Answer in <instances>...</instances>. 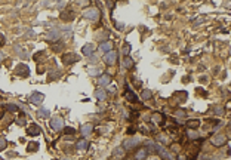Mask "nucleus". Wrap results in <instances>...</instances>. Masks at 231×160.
<instances>
[{
    "mask_svg": "<svg viewBox=\"0 0 231 160\" xmlns=\"http://www.w3.org/2000/svg\"><path fill=\"white\" fill-rule=\"evenodd\" d=\"M79 59H80L79 55H76V53H71V52H67V53H64V55H62V64H65V65L74 64L76 61H79Z\"/></svg>",
    "mask_w": 231,
    "mask_h": 160,
    "instance_id": "f257e3e1",
    "label": "nucleus"
},
{
    "mask_svg": "<svg viewBox=\"0 0 231 160\" xmlns=\"http://www.w3.org/2000/svg\"><path fill=\"white\" fill-rule=\"evenodd\" d=\"M15 76H19V77H28L30 70H28V67H27V64H19L17 68H15Z\"/></svg>",
    "mask_w": 231,
    "mask_h": 160,
    "instance_id": "f03ea898",
    "label": "nucleus"
},
{
    "mask_svg": "<svg viewBox=\"0 0 231 160\" xmlns=\"http://www.w3.org/2000/svg\"><path fill=\"white\" fill-rule=\"evenodd\" d=\"M83 17L86 19H90V21H98L99 19V11L98 9H88V11L83 12Z\"/></svg>",
    "mask_w": 231,
    "mask_h": 160,
    "instance_id": "7ed1b4c3",
    "label": "nucleus"
},
{
    "mask_svg": "<svg viewBox=\"0 0 231 160\" xmlns=\"http://www.w3.org/2000/svg\"><path fill=\"white\" fill-rule=\"evenodd\" d=\"M227 141L225 135H222V133H216V135H213V137L210 138V142L213 144V145H216V147H221V145H224Z\"/></svg>",
    "mask_w": 231,
    "mask_h": 160,
    "instance_id": "20e7f679",
    "label": "nucleus"
},
{
    "mask_svg": "<svg viewBox=\"0 0 231 160\" xmlns=\"http://www.w3.org/2000/svg\"><path fill=\"white\" fill-rule=\"evenodd\" d=\"M43 99H45V97H43V93H39V92H34V93H31L28 98V101L31 104H36V105H39V104L43 102Z\"/></svg>",
    "mask_w": 231,
    "mask_h": 160,
    "instance_id": "39448f33",
    "label": "nucleus"
},
{
    "mask_svg": "<svg viewBox=\"0 0 231 160\" xmlns=\"http://www.w3.org/2000/svg\"><path fill=\"white\" fill-rule=\"evenodd\" d=\"M138 144H139V139H138V138H129V139H126L123 142V147L126 150H135Z\"/></svg>",
    "mask_w": 231,
    "mask_h": 160,
    "instance_id": "423d86ee",
    "label": "nucleus"
},
{
    "mask_svg": "<svg viewBox=\"0 0 231 160\" xmlns=\"http://www.w3.org/2000/svg\"><path fill=\"white\" fill-rule=\"evenodd\" d=\"M62 123H64V120L61 119V117H52L51 119V128L53 129V131H59V129H62Z\"/></svg>",
    "mask_w": 231,
    "mask_h": 160,
    "instance_id": "0eeeda50",
    "label": "nucleus"
},
{
    "mask_svg": "<svg viewBox=\"0 0 231 160\" xmlns=\"http://www.w3.org/2000/svg\"><path fill=\"white\" fill-rule=\"evenodd\" d=\"M116 59H117V53L113 51L107 52V53L104 55V61H105V64H108V65H113V64L116 62Z\"/></svg>",
    "mask_w": 231,
    "mask_h": 160,
    "instance_id": "6e6552de",
    "label": "nucleus"
},
{
    "mask_svg": "<svg viewBox=\"0 0 231 160\" xmlns=\"http://www.w3.org/2000/svg\"><path fill=\"white\" fill-rule=\"evenodd\" d=\"M59 37H61V31L59 30H57V28H53V30H51L49 33H48V42H57V40H59Z\"/></svg>",
    "mask_w": 231,
    "mask_h": 160,
    "instance_id": "1a4fd4ad",
    "label": "nucleus"
},
{
    "mask_svg": "<svg viewBox=\"0 0 231 160\" xmlns=\"http://www.w3.org/2000/svg\"><path fill=\"white\" fill-rule=\"evenodd\" d=\"M157 153L162 159H166V160H172V156H170L169 150H166V147H162V145H157Z\"/></svg>",
    "mask_w": 231,
    "mask_h": 160,
    "instance_id": "9d476101",
    "label": "nucleus"
},
{
    "mask_svg": "<svg viewBox=\"0 0 231 160\" xmlns=\"http://www.w3.org/2000/svg\"><path fill=\"white\" fill-rule=\"evenodd\" d=\"M40 133H42V129H40L39 125H34L33 123V125L27 129V135H28V137H37V135H40Z\"/></svg>",
    "mask_w": 231,
    "mask_h": 160,
    "instance_id": "9b49d317",
    "label": "nucleus"
},
{
    "mask_svg": "<svg viewBox=\"0 0 231 160\" xmlns=\"http://www.w3.org/2000/svg\"><path fill=\"white\" fill-rule=\"evenodd\" d=\"M124 98H126V99H128L129 102H139V98L136 97L135 93H133V92L130 91V89H129V88H128V86H126V92H124Z\"/></svg>",
    "mask_w": 231,
    "mask_h": 160,
    "instance_id": "f8f14e48",
    "label": "nucleus"
},
{
    "mask_svg": "<svg viewBox=\"0 0 231 160\" xmlns=\"http://www.w3.org/2000/svg\"><path fill=\"white\" fill-rule=\"evenodd\" d=\"M111 76L107 74V73H104V74H101V77L98 79V85L99 86H108L110 85V82H111Z\"/></svg>",
    "mask_w": 231,
    "mask_h": 160,
    "instance_id": "ddd939ff",
    "label": "nucleus"
},
{
    "mask_svg": "<svg viewBox=\"0 0 231 160\" xmlns=\"http://www.w3.org/2000/svg\"><path fill=\"white\" fill-rule=\"evenodd\" d=\"M61 19L62 21H73L74 19V11L73 9H67V11H64L61 13Z\"/></svg>",
    "mask_w": 231,
    "mask_h": 160,
    "instance_id": "4468645a",
    "label": "nucleus"
},
{
    "mask_svg": "<svg viewBox=\"0 0 231 160\" xmlns=\"http://www.w3.org/2000/svg\"><path fill=\"white\" fill-rule=\"evenodd\" d=\"M144 148L147 150V153H151V154H154V153H157V144L153 142V141H145Z\"/></svg>",
    "mask_w": 231,
    "mask_h": 160,
    "instance_id": "2eb2a0df",
    "label": "nucleus"
},
{
    "mask_svg": "<svg viewBox=\"0 0 231 160\" xmlns=\"http://www.w3.org/2000/svg\"><path fill=\"white\" fill-rule=\"evenodd\" d=\"M151 122L154 123V125H160L163 126L164 125V116L160 114V113H156V114L151 116Z\"/></svg>",
    "mask_w": 231,
    "mask_h": 160,
    "instance_id": "dca6fc26",
    "label": "nucleus"
},
{
    "mask_svg": "<svg viewBox=\"0 0 231 160\" xmlns=\"http://www.w3.org/2000/svg\"><path fill=\"white\" fill-rule=\"evenodd\" d=\"M92 131H93V126L90 125V123H86V125L82 126V129H80V132H82V135L83 137H88V135H90L92 133Z\"/></svg>",
    "mask_w": 231,
    "mask_h": 160,
    "instance_id": "f3484780",
    "label": "nucleus"
},
{
    "mask_svg": "<svg viewBox=\"0 0 231 160\" xmlns=\"http://www.w3.org/2000/svg\"><path fill=\"white\" fill-rule=\"evenodd\" d=\"M93 51H95V46L90 45V43H88L86 46H83V49H82V52L85 53L86 57H90V55L93 53Z\"/></svg>",
    "mask_w": 231,
    "mask_h": 160,
    "instance_id": "a211bd4d",
    "label": "nucleus"
},
{
    "mask_svg": "<svg viewBox=\"0 0 231 160\" xmlns=\"http://www.w3.org/2000/svg\"><path fill=\"white\" fill-rule=\"evenodd\" d=\"M147 156H148V153H147V150L142 147V148H139V150H138V151L135 153V159H136V160H144Z\"/></svg>",
    "mask_w": 231,
    "mask_h": 160,
    "instance_id": "6ab92c4d",
    "label": "nucleus"
},
{
    "mask_svg": "<svg viewBox=\"0 0 231 160\" xmlns=\"http://www.w3.org/2000/svg\"><path fill=\"white\" fill-rule=\"evenodd\" d=\"M99 49H101L102 52H110V51H113V43L108 40V42H104V43H101V46H99Z\"/></svg>",
    "mask_w": 231,
    "mask_h": 160,
    "instance_id": "aec40b11",
    "label": "nucleus"
},
{
    "mask_svg": "<svg viewBox=\"0 0 231 160\" xmlns=\"http://www.w3.org/2000/svg\"><path fill=\"white\" fill-rule=\"evenodd\" d=\"M122 64H123L124 68L129 70V68H132V67H133V64H135V62H133V59H132L130 57H126V58H124V61Z\"/></svg>",
    "mask_w": 231,
    "mask_h": 160,
    "instance_id": "412c9836",
    "label": "nucleus"
},
{
    "mask_svg": "<svg viewBox=\"0 0 231 160\" xmlns=\"http://www.w3.org/2000/svg\"><path fill=\"white\" fill-rule=\"evenodd\" d=\"M95 97H96V99H99V101H104V99L107 98V92L102 91V89H98V91L95 92Z\"/></svg>",
    "mask_w": 231,
    "mask_h": 160,
    "instance_id": "4be33fe9",
    "label": "nucleus"
},
{
    "mask_svg": "<svg viewBox=\"0 0 231 160\" xmlns=\"http://www.w3.org/2000/svg\"><path fill=\"white\" fill-rule=\"evenodd\" d=\"M64 133H65V137L67 138H73L74 135H76V129H73V128H64Z\"/></svg>",
    "mask_w": 231,
    "mask_h": 160,
    "instance_id": "5701e85b",
    "label": "nucleus"
},
{
    "mask_svg": "<svg viewBox=\"0 0 231 160\" xmlns=\"http://www.w3.org/2000/svg\"><path fill=\"white\" fill-rule=\"evenodd\" d=\"M89 147V142L86 141V138H83V139H80L79 142H77V148H80V150H86Z\"/></svg>",
    "mask_w": 231,
    "mask_h": 160,
    "instance_id": "b1692460",
    "label": "nucleus"
},
{
    "mask_svg": "<svg viewBox=\"0 0 231 160\" xmlns=\"http://www.w3.org/2000/svg\"><path fill=\"white\" fill-rule=\"evenodd\" d=\"M187 126H188L190 129H196V128H198V126H200V120H197V119L190 120V122L187 123Z\"/></svg>",
    "mask_w": 231,
    "mask_h": 160,
    "instance_id": "393cba45",
    "label": "nucleus"
},
{
    "mask_svg": "<svg viewBox=\"0 0 231 160\" xmlns=\"http://www.w3.org/2000/svg\"><path fill=\"white\" fill-rule=\"evenodd\" d=\"M37 114H39L40 117L46 119V117H49V116H51V111H49V110H46V108H40L39 111H37Z\"/></svg>",
    "mask_w": 231,
    "mask_h": 160,
    "instance_id": "a878e982",
    "label": "nucleus"
},
{
    "mask_svg": "<svg viewBox=\"0 0 231 160\" xmlns=\"http://www.w3.org/2000/svg\"><path fill=\"white\" fill-rule=\"evenodd\" d=\"M37 150H39V144L37 142H30L28 145H27V151H30V153L37 151Z\"/></svg>",
    "mask_w": 231,
    "mask_h": 160,
    "instance_id": "bb28decb",
    "label": "nucleus"
},
{
    "mask_svg": "<svg viewBox=\"0 0 231 160\" xmlns=\"http://www.w3.org/2000/svg\"><path fill=\"white\" fill-rule=\"evenodd\" d=\"M17 123H18L19 126L25 125V123H27V116L24 114V113H21V116H19V117L17 119Z\"/></svg>",
    "mask_w": 231,
    "mask_h": 160,
    "instance_id": "cd10ccee",
    "label": "nucleus"
},
{
    "mask_svg": "<svg viewBox=\"0 0 231 160\" xmlns=\"http://www.w3.org/2000/svg\"><path fill=\"white\" fill-rule=\"evenodd\" d=\"M130 49H132V46H130L129 43H124L123 49H122V52H123V55H124V57H129V52H130Z\"/></svg>",
    "mask_w": 231,
    "mask_h": 160,
    "instance_id": "c85d7f7f",
    "label": "nucleus"
},
{
    "mask_svg": "<svg viewBox=\"0 0 231 160\" xmlns=\"http://www.w3.org/2000/svg\"><path fill=\"white\" fill-rule=\"evenodd\" d=\"M5 110L11 111V113H17V111H18V105H15V104H8V105L5 107Z\"/></svg>",
    "mask_w": 231,
    "mask_h": 160,
    "instance_id": "c756f323",
    "label": "nucleus"
},
{
    "mask_svg": "<svg viewBox=\"0 0 231 160\" xmlns=\"http://www.w3.org/2000/svg\"><path fill=\"white\" fill-rule=\"evenodd\" d=\"M187 133H188V138H190V139H197V138H198V133L196 131L188 129V132H187Z\"/></svg>",
    "mask_w": 231,
    "mask_h": 160,
    "instance_id": "7c9ffc66",
    "label": "nucleus"
},
{
    "mask_svg": "<svg viewBox=\"0 0 231 160\" xmlns=\"http://www.w3.org/2000/svg\"><path fill=\"white\" fill-rule=\"evenodd\" d=\"M151 91H148V89H145V91H142V99H150V98H151Z\"/></svg>",
    "mask_w": 231,
    "mask_h": 160,
    "instance_id": "2f4dec72",
    "label": "nucleus"
},
{
    "mask_svg": "<svg viewBox=\"0 0 231 160\" xmlns=\"http://www.w3.org/2000/svg\"><path fill=\"white\" fill-rule=\"evenodd\" d=\"M6 145H8L6 139H5L3 137H0V151H2V150H5V148H6Z\"/></svg>",
    "mask_w": 231,
    "mask_h": 160,
    "instance_id": "473e14b6",
    "label": "nucleus"
},
{
    "mask_svg": "<svg viewBox=\"0 0 231 160\" xmlns=\"http://www.w3.org/2000/svg\"><path fill=\"white\" fill-rule=\"evenodd\" d=\"M43 57H45V53H43V52H40V53H36V55H34V59H36V61H39V59H42Z\"/></svg>",
    "mask_w": 231,
    "mask_h": 160,
    "instance_id": "72a5a7b5",
    "label": "nucleus"
},
{
    "mask_svg": "<svg viewBox=\"0 0 231 160\" xmlns=\"http://www.w3.org/2000/svg\"><path fill=\"white\" fill-rule=\"evenodd\" d=\"M123 153H124V150L122 148V147H118V148L114 150V154H122V156H123Z\"/></svg>",
    "mask_w": 231,
    "mask_h": 160,
    "instance_id": "f704fd0d",
    "label": "nucleus"
},
{
    "mask_svg": "<svg viewBox=\"0 0 231 160\" xmlns=\"http://www.w3.org/2000/svg\"><path fill=\"white\" fill-rule=\"evenodd\" d=\"M64 43H59V45H53V51H61Z\"/></svg>",
    "mask_w": 231,
    "mask_h": 160,
    "instance_id": "c9c22d12",
    "label": "nucleus"
},
{
    "mask_svg": "<svg viewBox=\"0 0 231 160\" xmlns=\"http://www.w3.org/2000/svg\"><path fill=\"white\" fill-rule=\"evenodd\" d=\"M6 43V39H5V36L3 34H0V46H3Z\"/></svg>",
    "mask_w": 231,
    "mask_h": 160,
    "instance_id": "e433bc0d",
    "label": "nucleus"
},
{
    "mask_svg": "<svg viewBox=\"0 0 231 160\" xmlns=\"http://www.w3.org/2000/svg\"><path fill=\"white\" fill-rule=\"evenodd\" d=\"M135 128H129V129H128V133H129V135H132V133H135Z\"/></svg>",
    "mask_w": 231,
    "mask_h": 160,
    "instance_id": "4c0bfd02",
    "label": "nucleus"
},
{
    "mask_svg": "<svg viewBox=\"0 0 231 160\" xmlns=\"http://www.w3.org/2000/svg\"><path fill=\"white\" fill-rule=\"evenodd\" d=\"M65 5H67V2H59V3H58V8H59V9H61V8H65Z\"/></svg>",
    "mask_w": 231,
    "mask_h": 160,
    "instance_id": "58836bf2",
    "label": "nucleus"
},
{
    "mask_svg": "<svg viewBox=\"0 0 231 160\" xmlns=\"http://www.w3.org/2000/svg\"><path fill=\"white\" fill-rule=\"evenodd\" d=\"M43 71H45V67H42V65L37 67V73H43Z\"/></svg>",
    "mask_w": 231,
    "mask_h": 160,
    "instance_id": "ea45409f",
    "label": "nucleus"
},
{
    "mask_svg": "<svg viewBox=\"0 0 231 160\" xmlns=\"http://www.w3.org/2000/svg\"><path fill=\"white\" fill-rule=\"evenodd\" d=\"M3 113H5V108H3V107H0V117H3Z\"/></svg>",
    "mask_w": 231,
    "mask_h": 160,
    "instance_id": "a19ab883",
    "label": "nucleus"
},
{
    "mask_svg": "<svg viewBox=\"0 0 231 160\" xmlns=\"http://www.w3.org/2000/svg\"><path fill=\"white\" fill-rule=\"evenodd\" d=\"M108 91H110V92H114V91H116V88H114V86H111V88H108Z\"/></svg>",
    "mask_w": 231,
    "mask_h": 160,
    "instance_id": "79ce46f5",
    "label": "nucleus"
},
{
    "mask_svg": "<svg viewBox=\"0 0 231 160\" xmlns=\"http://www.w3.org/2000/svg\"><path fill=\"white\" fill-rule=\"evenodd\" d=\"M126 160H136L135 157H129V159H126Z\"/></svg>",
    "mask_w": 231,
    "mask_h": 160,
    "instance_id": "37998d69",
    "label": "nucleus"
},
{
    "mask_svg": "<svg viewBox=\"0 0 231 160\" xmlns=\"http://www.w3.org/2000/svg\"><path fill=\"white\" fill-rule=\"evenodd\" d=\"M110 160H120V159H117V157H114V159H110Z\"/></svg>",
    "mask_w": 231,
    "mask_h": 160,
    "instance_id": "c03bdc74",
    "label": "nucleus"
},
{
    "mask_svg": "<svg viewBox=\"0 0 231 160\" xmlns=\"http://www.w3.org/2000/svg\"><path fill=\"white\" fill-rule=\"evenodd\" d=\"M0 99H2V97H0Z\"/></svg>",
    "mask_w": 231,
    "mask_h": 160,
    "instance_id": "a18cd8bd",
    "label": "nucleus"
},
{
    "mask_svg": "<svg viewBox=\"0 0 231 160\" xmlns=\"http://www.w3.org/2000/svg\"><path fill=\"white\" fill-rule=\"evenodd\" d=\"M64 160H65V159H64Z\"/></svg>",
    "mask_w": 231,
    "mask_h": 160,
    "instance_id": "49530a36",
    "label": "nucleus"
}]
</instances>
